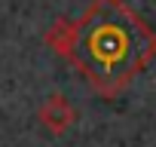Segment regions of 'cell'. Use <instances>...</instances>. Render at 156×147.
Instances as JSON below:
<instances>
[{
    "label": "cell",
    "instance_id": "6da1fadb",
    "mask_svg": "<svg viewBox=\"0 0 156 147\" xmlns=\"http://www.w3.org/2000/svg\"><path fill=\"white\" fill-rule=\"evenodd\" d=\"M64 58L110 101L156 58V31L126 0H92L73 22V40Z\"/></svg>",
    "mask_w": 156,
    "mask_h": 147
},
{
    "label": "cell",
    "instance_id": "7a4b0ae2",
    "mask_svg": "<svg viewBox=\"0 0 156 147\" xmlns=\"http://www.w3.org/2000/svg\"><path fill=\"white\" fill-rule=\"evenodd\" d=\"M37 120H40V126H43L49 135H64V132L76 123V110H73V104H70L64 95L52 92V95L40 104Z\"/></svg>",
    "mask_w": 156,
    "mask_h": 147
}]
</instances>
